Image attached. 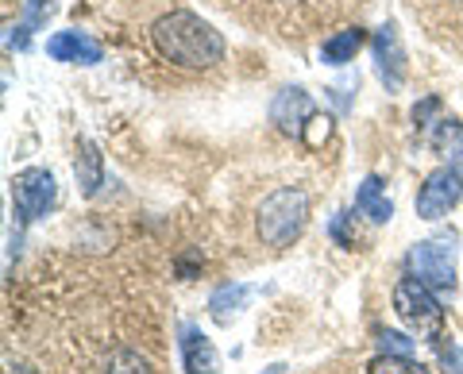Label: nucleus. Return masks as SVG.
<instances>
[{
	"instance_id": "nucleus-1",
	"label": "nucleus",
	"mask_w": 463,
	"mask_h": 374,
	"mask_svg": "<svg viewBox=\"0 0 463 374\" xmlns=\"http://www.w3.org/2000/svg\"><path fill=\"white\" fill-rule=\"evenodd\" d=\"M151 42L166 62L185 70H209L224 59V35L209 20H201L197 12H185V8L158 16L151 27Z\"/></svg>"
},
{
	"instance_id": "nucleus-2",
	"label": "nucleus",
	"mask_w": 463,
	"mask_h": 374,
	"mask_svg": "<svg viewBox=\"0 0 463 374\" xmlns=\"http://www.w3.org/2000/svg\"><path fill=\"white\" fill-rule=\"evenodd\" d=\"M306 220H309V193L298 190V185H282V190L263 197L255 228H259V239H263L267 248L282 251L301 236Z\"/></svg>"
},
{
	"instance_id": "nucleus-3",
	"label": "nucleus",
	"mask_w": 463,
	"mask_h": 374,
	"mask_svg": "<svg viewBox=\"0 0 463 374\" xmlns=\"http://www.w3.org/2000/svg\"><path fill=\"white\" fill-rule=\"evenodd\" d=\"M394 313H398V321L410 328V332L421 336V340H440V332H444L440 301L432 297L429 285L417 282L413 275L394 285Z\"/></svg>"
},
{
	"instance_id": "nucleus-4",
	"label": "nucleus",
	"mask_w": 463,
	"mask_h": 374,
	"mask_svg": "<svg viewBox=\"0 0 463 374\" xmlns=\"http://www.w3.org/2000/svg\"><path fill=\"white\" fill-rule=\"evenodd\" d=\"M410 275L437 294L456 290V248L452 239H425L410 251Z\"/></svg>"
},
{
	"instance_id": "nucleus-5",
	"label": "nucleus",
	"mask_w": 463,
	"mask_h": 374,
	"mask_svg": "<svg viewBox=\"0 0 463 374\" xmlns=\"http://www.w3.org/2000/svg\"><path fill=\"white\" fill-rule=\"evenodd\" d=\"M463 197V166H440L425 178L421 193H417V217L421 220H440L448 209Z\"/></svg>"
},
{
	"instance_id": "nucleus-6",
	"label": "nucleus",
	"mask_w": 463,
	"mask_h": 374,
	"mask_svg": "<svg viewBox=\"0 0 463 374\" xmlns=\"http://www.w3.org/2000/svg\"><path fill=\"white\" fill-rule=\"evenodd\" d=\"M12 201H16V212L24 224L47 217V209L54 205V174L51 170H24L12 182Z\"/></svg>"
},
{
	"instance_id": "nucleus-7",
	"label": "nucleus",
	"mask_w": 463,
	"mask_h": 374,
	"mask_svg": "<svg viewBox=\"0 0 463 374\" xmlns=\"http://www.w3.org/2000/svg\"><path fill=\"white\" fill-rule=\"evenodd\" d=\"M374 62H379V78L390 93H398L405 85V51H402V35H398V23L390 20L379 27L374 35Z\"/></svg>"
},
{
	"instance_id": "nucleus-8",
	"label": "nucleus",
	"mask_w": 463,
	"mask_h": 374,
	"mask_svg": "<svg viewBox=\"0 0 463 374\" xmlns=\"http://www.w3.org/2000/svg\"><path fill=\"white\" fill-rule=\"evenodd\" d=\"M313 117H317V105H313V97L301 89V85L282 89L279 97H274V105H270V120L279 124L286 136H306V124Z\"/></svg>"
},
{
	"instance_id": "nucleus-9",
	"label": "nucleus",
	"mask_w": 463,
	"mask_h": 374,
	"mask_svg": "<svg viewBox=\"0 0 463 374\" xmlns=\"http://www.w3.org/2000/svg\"><path fill=\"white\" fill-rule=\"evenodd\" d=\"M47 54L54 62H81V66H97L100 62V42L90 39L85 32H58L47 39Z\"/></svg>"
},
{
	"instance_id": "nucleus-10",
	"label": "nucleus",
	"mask_w": 463,
	"mask_h": 374,
	"mask_svg": "<svg viewBox=\"0 0 463 374\" xmlns=\"http://www.w3.org/2000/svg\"><path fill=\"white\" fill-rule=\"evenodd\" d=\"M182 363L190 374H216V348L201 328H182Z\"/></svg>"
},
{
	"instance_id": "nucleus-11",
	"label": "nucleus",
	"mask_w": 463,
	"mask_h": 374,
	"mask_svg": "<svg viewBox=\"0 0 463 374\" xmlns=\"http://www.w3.org/2000/svg\"><path fill=\"white\" fill-rule=\"evenodd\" d=\"M364 47V27H344V32L328 35L321 47V62L325 66H347L355 59V51Z\"/></svg>"
},
{
	"instance_id": "nucleus-12",
	"label": "nucleus",
	"mask_w": 463,
	"mask_h": 374,
	"mask_svg": "<svg viewBox=\"0 0 463 374\" xmlns=\"http://www.w3.org/2000/svg\"><path fill=\"white\" fill-rule=\"evenodd\" d=\"M74 174H78V185H81L85 197H93L100 190V182H105V158H100L97 143L81 139V154H78V163H74Z\"/></svg>"
},
{
	"instance_id": "nucleus-13",
	"label": "nucleus",
	"mask_w": 463,
	"mask_h": 374,
	"mask_svg": "<svg viewBox=\"0 0 463 374\" xmlns=\"http://www.w3.org/2000/svg\"><path fill=\"white\" fill-rule=\"evenodd\" d=\"M355 209L364 212V217H371L374 224H386L390 217H394V205L386 201L383 193V178H364V185H359V193H355Z\"/></svg>"
},
{
	"instance_id": "nucleus-14",
	"label": "nucleus",
	"mask_w": 463,
	"mask_h": 374,
	"mask_svg": "<svg viewBox=\"0 0 463 374\" xmlns=\"http://www.w3.org/2000/svg\"><path fill=\"white\" fill-rule=\"evenodd\" d=\"M251 285H221V290L213 294V301H209V309H213V316L221 324H228L232 321V313H240L243 305H248L251 301Z\"/></svg>"
},
{
	"instance_id": "nucleus-15",
	"label": "nucleus",
	"mask_w": 463,
	"mask_h": 374,
	"mask_svg": "<svg viewBox=\"0 0 463 374\" xmlns=\"http://www.w3.org/2000/svg\"><path fill=\"white\" fill-rule=\"evenodd\" d=\"M105 374H151V367L136 348H120L105 359Z\"/></svg>"
},
{
	"instance_id": "nucleus-16",
	"label": "nucleus",
	"mask_w": 463,
	"mask_h": 374,
	"mask_svg": "<svg viewBox=\"0 0 463 374\" xmlns=\"http://www.w3.org/2000/svg\"><path fill=\"white\" fill-rule=\"evenodd\" d=\"M371 374H429L421 363H413L410 355H379L371 363Z\"/></svg>"
},
{
	"instance_id": "nucleus-17",
	"label": "nucleus",
	"mask_w": 463,
	"mask_h": 374,
	"mask_svg": "<svg viewBox=\"0 0 463 374\" xmlns=\"http://www.w3.org/2000/svg\"><path fill=\"white\" fill-rule=\"evenodd\" d=\"M51 12H54V0H24V27L35 32V27L47 23Z\"/></svg>"
},
{
	"instance_id": "nucleus-18",
	"label": "nucleus",
	"mask_w": 463,
	"mask_h": 374,
	"mask_svg": "<svg viewBox=\"0 0 463 374\" xmlns=\"http://www.w3.org/2000/svg\"><path fill=\"white\" fill-rule=\"evenodd\" d=\"M379 348H383V355H410L413 340H405L398 332H379Z\"/></svg>"
},
{
	"instance_id": "nucleus-19",
	"label": "nucleus",
	"mask_w": 463,
	"mask_h": 374,
	"mask_svg": "<svg viewBox=\"0 0 463 374\" xmlns=\"http://www.w3.org/2000/svg\"><path fill=\"white\" fill-rule=\"evenodd\" d=\"M440 367H444V374H463V351L456 348V343H448V348L440 351Z\"/></svg>"
},
{
	"instance_id": "nucleus-20",
	"label": "nucleus",
	"mask_w": 463,
	"mask_h": 374,
	"mask_svg": "<svg viewBox=\"0 0 463 374\" xmlns=\"http://www.w3.org/2000/svg\"><path fill=\"white\" fill-rule=\"evenodd\" d=\"M274 5H286V8H317V12H325V16H332V8L325 5V0H274Z\"/></svg>"
},
{
	"instance_id": "nucleus-21",
	"label": "nucleus",
	"mask_w": 463,
	"mask_h": 374,
	"mask_svg": "<svg viewBox=\"0 0 463 374\" xmlns=\"http://www.w3.org/2000/svg\"><path fill=\"white\" fill-rule=\"evenodd\" d=\"M267 374H282V367H270V370H267Z\"/></svg>"
}]
</instances>
